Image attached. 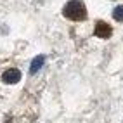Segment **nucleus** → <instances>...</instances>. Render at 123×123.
Instances as JSON below:
<instances>
[{"instance_id": "f257e3e1", "label": "nucleus", "mask_w": 123, "mask_h": 123, "mask_svg": "<svg viewBox=\"0 0 123 123\" xmlns=\"http://www.w3.org/2000/svg\"><path fill=\"white\" fill-rule=\"evenodd\" d=\"M64 18H68L71 21H83L87 19V7L81 0H69L62 9Z\"/></svg>"}, {"instance_id": "f03ea898", "label": "nucleus", "mask_w": 123, "mask_h": 123, "mask_svg": "<svg viewBox=\"0 0 123 123\" xmlns=\"http://www.w3.org/2000/svg\"><path fill=\"white\" fill-rule=\"evenodd\" d=\"M94 35L97 38H109L113 35V30L108 23H104V21H97L95 24V28H94Z\"/></svg>"}, {"instance_id": "7ed1b4c3", "label": "nucleus", "mask_w": 123, "mask_h": 123, "mask_svg": "<svg viewBox=\"0 0 123 123\" xmlns=\"http://www.w3.org/2000/svg\"><path fill=\"white\" fill-rule=\"evenodd\" d=\"M2 80H4V83H18L21 80V71L16 69V68H11V69L4 71Z\"/></svg>"}, {"instance_id": "20e7f679", "label": "nucleus", "mask_w": 123, "mask_h": 123, "mask_svg": "<svg viewBox=\"0 0 123 123\" xmlns=\"http://www.w3.org/2000/svg\"><path fill=\"white\" fill-rule=\"evenodd\" d=\"M45 64V55H37L33 61H31V68H30V73L35 75L38 69H42V66Z\"/></svg>"}, {"instance_id": "39448f33", "label": "nucleus", "mask_w": 123, "mask_h": 123, "mask_svg": "<svg viewBox=\"0 0 123 123\" xmlns=\"http://www.w3.org/2000/svg\"><path fill=\"white\" fill-rule=\"evenodd\" d=\"M113 18L116 19V21H123V5L114 7V11H113Z\"/></svg>"}]
</instances>
